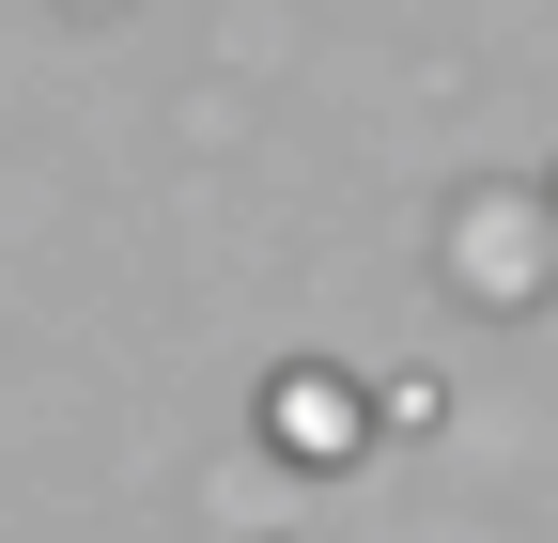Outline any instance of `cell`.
<instances>
[{
  "mask_svg": "<svg viewBox=\"0 0 558 543\" xmlns=\"http://www.w3.org/2000/svg\"><path fill=\"white\" fill-rule=\"evenodd\" d=\"M279 450H357V388H311V373H279Z\"/></svg>",
  "mask_w": 558,
  "mask_h": 543,
  "instance_id": "1",
  "label": "cell"
}]
</instances>
